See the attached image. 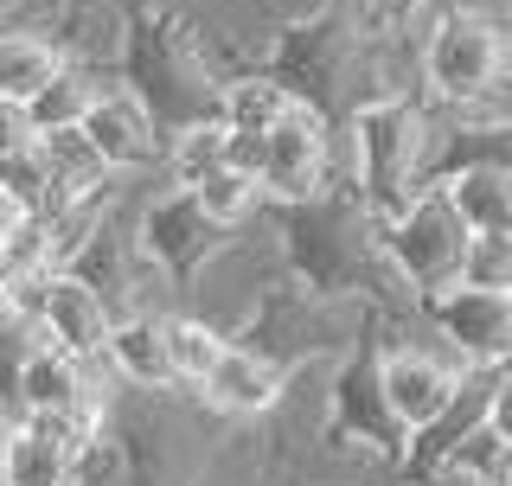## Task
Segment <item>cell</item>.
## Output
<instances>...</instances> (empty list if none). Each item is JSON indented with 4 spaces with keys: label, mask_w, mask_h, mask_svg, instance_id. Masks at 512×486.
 Returning a JSON list of instances; mask_svg holds the SVG:
<instances>
[{
    "label": "cell",
    "mask_w": 512,
    "mask_h": 486,
    "mask_svg": "<svg viewBox=\"0 0 512 486\" xmlns=\"http://www.w3.org/2000/svg\"><path fill=\"white\" fill-rule=\"evenodd\" d=\"M295 103L301 96L288 90L276 71H263V64H237V71H224V84H218V116L231 128H250V135L276 128Z\"/></svg>",
    "instance_id": "5bb4252c"
},
{
    "label": "cell",
    "mask_w": 512,
    "mask_h": 486,
    "mask_svg": "<svg viewBox=\"0 0 512 486\" xmlns=\"http://www.w3.org/2000/svg\"><path fill=\"white\" fill-rule=\"evenodd\" d=\"M0 13H7V20H45L52 26L64 13V0H0Z\"/></svg>",
    "instance_id": "cb8c5ba5"
},
{
    "label": "cell",
    "mask_w": 512,
    "mask_h": 486,
    "mask_svg": "<svg viewBox=\"0 0 512 486\" xmlns=\"http://www.w3.org/2000/svg\"><path fill=\"white\" fill-rule=\"evenodd\" d=\"M71 486H128V448L109 429V416L71 448Z\"/></svg>",
    "instance_id": "ac0fdd59"
},
{
    "label": "cell",
    "mask_w": 512,
    "mask_h": 486,
    "mask_svg": "<svg viewBox=\"0 0 512 486\" xmlns=\"http://www.w3.org/2000/svg\"><path fill=\"white\" fill-rule=\"evenodd\" d=\"M436 180L448 186L468 231H512V167L506 160H455Z\"/></svg>",
    "instance_id": "7c38bea8"
},
{
    "label": "cell",
    "mask_w": 512,
    "mask_h": 486,
    "mask_svg": "<svg viewBox=\"0 0 512 486\" xmlns=\"http://www.w3.org/2000/svg\"><path fill=\"white\" fill-rule=\"evenodd\" d=\"M26 416V365L0 352V423H20Z\"/></svg>",
    "instance_id": "ffe728a7"
},
{
    "label": "cell",
    "mask_w": 512,
    "mask_h": 486,
    "mask_svg": "<svg viewBox=\"0 0 512 486\" xmlns=\"http://www.w3.org/2000/svg\"><path fill=\"white\" fill-rule=\"evenodd\" d=\"M26 218H32V205H26L13 186H0V250H7V243L20 237V224H26Z\"/></svg>",
    "instance_id": "603a6c76"
},
{
    "label": "cell",
    "mask_w": 512,
    "mask_h": 486,
    "mask_svg": "<svg viewBox=\"0 0 512 486\" xmlns=\"http://www.w3.org/2000/svg\"><path fill=\"white\" fill-rule=\"evenodd\" d=\"M231 160V122L218 116V109H205V116H186L173 122L167 135H160V180L167 186H199L212 167Z\"/></svg>",
    "instance_id": "4fadbf2b"
},
{
    "label": "cell",
    "mask_w": 512,
    "mask_h": 486,
    "mask_svg": "<svg viewBox=\"0 0 512 486\" xmlns=\"http://www.w3.org/2000/svg\"><path fill=\"white\" fill-rule=\"evenodd\" d=\"M461 282L474 288H512V231H474L461 256Z\"/></svg>",
    "instance_id": "d6986e66"
},
{
    "label": "cell",
    "mask_w": 512,
    "mask_h": 486,
    "mask_svg": "<svg viewBox=\"0 0 512 486\" xmlns=\"http://www.w3.org/2000/svg\"><path fill=\"white\" fill-rule=\"evenodd\" d=\"M346 186L365 199V212L384 218L416 186L436 180V109L423 96H365L346 116Z\"/></svg>",
    "instance_id": "6da1fadb"
},
{
    "label": "cell",
    "mask_w": 512,
    "mask_h": 486,
    "mask_svg": "<svg viewBox=\"0 0 512 486\" xmlns=\"http://www.w3.org/2000/svg\"><path fill=\"white\" fill-rule=\"evenodd\" d=\"M77 128H84L90 148L109 160L116 180H154L160 173V135H167V128H160V116L122 84V77H103V90H96V103L84 109Z\"/></svg>",
    "instance_id": "52a82bcc"
},
{
    "label": "cell",
    "mask_w": 512,
    "mask_h": 486,
    "mask_svg": "<svg viewBox=\"0 0 512 486\" xmlns=\"http://www.w3.org/2000/svg\"><path fill=\"white\" fill-rule=\"evenodd\" d=\"M135 231H141V250L154 256L160 269L173 275V282L186 288V275L205 263V256L218 250L231 231H218L212 218L199 212V199H192V186H167L154 173V180H141V199H135Z\"/></svg>",
    "instance_id": "5b68a950"
},
{
    "label": "cell",
    "mask_w": 512,
    "mask_h": 486,
    "mask_svg": "<svg viewBox=\"0 0 512 486\" xmlns=\"http://www.w3.org/2000/svg\"><path fill=\"white\" fill-rule=\"evenodd\" d=\"M0 20H7V13H0Z\"/></svg>",
    "instance_id": "4316f807"
},
{
    "label": "cell",
    "mask_w": 512,
    "mask_h": 486,
    "mask_svg": "<svg viewBox=\"0 0 512 486\" xmlns=\"http://www.w3.org/2000/svg\"><path fill=\"white\" fill-rule=\"evenodd\" d=\"M103 371L116 391H173V359H167V314L154 307H128L103 339Z\"/></svg>",
    "instance_id": "9c48e42d"
},
{
    "label": "cell",
    "mask_w": 512,
    "mask_h": 486,
    "mask_svg": "<svg viewBox=\"0 0 512 486\" xmlns=\"http://www.w3.org/2000/svg\"><path fill=\"white\" fill-rule=\"evenodd\" d=\"M0 448H7V423H0ZM0 486H7V474H0Z\"/></svg>",
    "instance_id": "484cf974"
},
{
    "label": "cell",
    "mask_w": 512,
    "mask_h": 486,
    "mask_svg": "<svg viewBox=\"0 0 512 486\" xmlns=\"http://www.w3.org/2000/svg\"><path fill=\"white\" fill-rule=\"evenodd\" d=\"M276 282H288V256H282L276 218H269V205H263L250 224H237V231L186 275L180 307L205 314V320H212V327H224V333H237V327L256 314V307H263V295H269Z\"/></svg>",
    "instance_id": "7a4b0ae2"
},
{
    "label": "cell",
    "mask_w": 512,
    "mask_h": 486,
    "mask_svg": "<svg viewBox=\"0 0 512 486\" xmlns=\"http://www.w3.org/2000/svg\"><path fill=\"white\" fill-rule=\"evenodd\" d=\"M13 295V263H7V250H0V301Z\"/></svg>",
    "instance_id": "d4e9b609"
},
{
    "label": "cell",
    "mask_w": 512,
    "mask_h": 486,
    "mask_svg": "<svg viewBox=\"0 0 512 486\" xmlns=\"http://www.w3.org/2000/svg\"><path fill=\"white\" fill-rule=\"evenodd\" d=\"M71 435H58L39 416L7 423V448H0V474L7 486H71Z\"/></svg>",
    "instance_id": "8fae6325"
},
{
    "label": "cell",
    "mask_w": 512,
    "mask_h": 486,
    "mask_svg": "<svg viewBox=\"0 0 512 486\" xmlns=\"http://www.w3.org/2000/svg\"><path fill=\"white\" fill-rule=\"evenodd\" d=\"M474 486H512V435H493V448L474 467Z\"/></svg>",
    "instance_id": "7402d4cb"
},
{
    "label": "cell",
    "mask_w": 512,
    "mask_h": 486,
    "mask_svg": "<svg viewBox=\"0 0 512 486\" xmlns=\"http://www.w3.org/2000/svg\"><path fill=\"white\" fill-rule=\"evenodd\" d=\"M423 320L461 365H506L512 359V301H506V288L448 282L436 295H423Z\"/></svg>",
    "instance_id": "8992f818"
},
{
    "label": "cell",
    "mask_w": 512,
    "mask_h": 486,
    "mask_svg": "<svg viewBox=\"0 0 512 486\" xmlns=\"http://www.w3.org/2000/svg\"><path fill=\"white\" fill-rule=\"evenodd\" d=\"M224 339H231V333L212 327L205 314H192V307H167V359H173V378H180L186 391L218 365Z\"/></svg>",
    "instance_id": "9a60e30c"
},
{
    "label": "cell",
    "mask_w": 512,
    "mask_h": 486,
    "mask_svg": "<svg viewBox=\"0 0 512 486\" xmlns=\"http://www.w3.org/2000/svg\"><path fill=\"white\" fill-rule=\"evenodd\" d=\"M282 384H288V365L282 359H269V352L250 346V339H224L218 365L192 384V397H199L218 423L244 429V423H263V416L282 403Z\"/></svg>",
    "instance_id": "ba28073f"
},
{
    "label": "cell",
    "mask_w": 512,
    "mask_h": 486,
    "mask_svg": "<svg viewBox=\"0 0 512 486\" xmlns=\"http://www.w3.org/2000/svg\"><path fill=\"white\" fill-rule=\"evenodd\" d=\"M192 199H199V212L218 224V231H237V224H250L256 212H263V186H256V173H244V167H212L199 186H192Z\"/></svg>",
    "instance_id": "2e32d148"
},
{
    "label": "cell",
    "mask_w": 512,
    "mask_h": 486,
    "mask_svg": "<svg viewBox=\"0 0 512 486\" xmlns=\"http://www.w3.org/2000/svg\"><path fill=\"white\" fill-rule=\"evenodd\" d=\"M340 122H327L314 103H295L276 128H263V167H256V186H263L269 205H295L314 199V192L333 186V154H340Z\"/></svg>",
    "instance_id": "277c9868"
},
{
    "label": "cell",
    "mask_w": 512,
    "mask_h": 486,
    "mask_svg": "<svg viewBox=\"0 0 512 486\" xmlns=\"http://www.w3.org/2000/svg\"><path fill=\"white\" fill-rule=\"evenodd\" d=\"M487 429L512 435V359L493 365V397H487Z\"/></svg>",
    "instance_id": "44dd1931"
},
{
    "label": "cell",
    "mask_w": 512,
    "mask_h": 486,
    "mask_svg": "<svg viewBox=\"0 0 512 486\" xmlns=\"http://www.w3.org/2000/svg\"><path fill=\"white\" fill-rule=\"evenodd\" d=\"M96 90H103V71H90V64L71 58L26 109H32V122H39V128H77V122H84V109L96 103Z\"/></svg>",
    "instance_id": "e0dca14e"
},
{
    "label": "cell",
    "mask_w": 512,
    "mask_h": 486,
    "mask_svg": "<svg viewBox=\"0 0 512 486\" xmlns=\"http://www.w3.org/2000/svg\"><path fill=\"white\" fill-rule=\"evenodd\" d=\"M64 64L71 52L45 20H0V103H32Z\"/></svg>",
    "instance_id": "30bf717a"
},
{
    "label": "cell",
    "mask_w": 512,
    "mask_h": 486,
    "mask_svg": "<svg viewBox=\"0 0 512 486\" xmlns=\"http://www.w3.org/2000/svg\"><path fill=\"white\" fill-rule=\"evenodd\" d=\"M468 218L455 212V199H448L442 180L416 186L397 212L378 218V250L391 256L397 269H404V282L416 295H436V288L461 282V256H468Z\"/></svg>",
    "instance_id": "3957f363"
}]
</instances>
